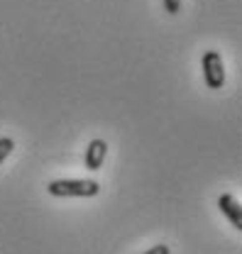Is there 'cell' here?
Returning <instances> with one entry per match:
<instances>
[{
  "mask_svg": "<svg viewBox=\"0 0 242 254\" xmlns=\"http://www.w3.org/2000/svg\"><path fill=\"white\" fill-rule=\"evenodd\" d=\"M142 254H171V250H169V245H154L152 250H147Z\"/></svg>",
  "mask_w": 242,
  "mask_h": 254,
  "instance_id": "7",
  "label": "cell"
},
{
  "mask_svg": "<svg viewBox=\"0 0 242 254\" xmlns=\"http://www.w3.org/2000/svg\"><path fill=\"white\" fill-rule=\"evenodd\" d=\"M47 190L52 193V195H57V198H93V195H98L100 193V184L95 181V179H86V181H81V179H59V181H52Z\"/></svg>",
  "mask_w": 242,
  "mask_h": 254,
  "instance_id": "1",
  "label": "cell"
},
{
  "mask_svg": "<svg viewBox=\"0 0 242 254\" xmlns=\"http://www.w3.org/2000/svg\"><path fill=\"white\" fill-rule=\"evenodd\" d=\"M108 154V144L103 139H93L86 149V169L88 171H98L103 166V159Z\"/></svg>",
  "mask_w": 242,
  "mask_h": 254,
  "instance_id": "4",
  "label": "cell"
},
{
  "mask_svg": "<svg viewBox=\"0 0 242 254\" xmlns=\"http://www.w3.org/2000/svg\"><path fill=\"white\" fill-rule=\"evenodd\" d=\"M203 78H206V86L208 88H223L225 86V66H223V59L218 52H206L203 54Z\"/></svg>",
  "mask_w": 242,
  "mask_h": 254,
  "instance_id": "2",
  "label": "cell"
},
{
  "mask_svg": "<svg viewBox=\"0 0 242 254\" xmlns=\"http://www.w3.org/2000/svg\"><path fill=\"white\" fill-rule=\"evenodd\" d=\"M164 10H166L169 15H176V12L181 10V0H164Z\"/></svg>",
  "mask_w": 242,
  "mask_h": 254,
  "instance_id": "6",
  "label": "cell"
},
{
  "mask_svg": "<svg viewBox=\"0 0 242 254\" xmlns=\"http://www.w3.org/2000/svg\"><path fill=\"white\" fill-rule=\"evenodd\" d=\"M12 147H15V142L10 139V137H0V164L5 161V157L12 152Z\"/></svg>",
  "mask_w": 242,
  "mask_h": 254,
  "instance_id": "5",
  "label": "cell"
},
{
  "mask_svg": "<svg viewBox=\"0 0 242 254\" xmlns=\"http://www.w3.org/2000/svg\"><path fill=\"white\" fill-rule=\"evenodd\" d=\"M218 208H220V213H225V218L230 220V225H233L235 230H242V208L230 193H223V195L218 198Z\"/></svg>",
  "mask_w": 242,
  "mask_h": 254,
  "instance_id": "3",
  "label": "cell"
}]
</instances>
